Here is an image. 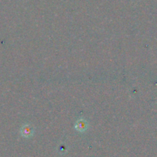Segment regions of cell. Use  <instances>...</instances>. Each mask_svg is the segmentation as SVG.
Masks as SVG:
<instances>
[{
  "label": "cell",
  "instance_id": "obj_1",
  "mask_svg": "<svg viewBox=\"0 0 157 157\" xmlns=\"http://www.w3.org/2000/svg\"><path fill=\"white\" fill-rule=\"evenodd\" d=\"M21 135L25 138H29L34 134V128L29 124H26L22 127L20 130Z\"/></svg>",
  "mask_w": 157,
  "mask_h": 157
},
{
  "label": "cell",
  "instance_id": "obj_2",
  "mask_svg": "<svg viewBox=\"0 0 157 157\" xmlns=\"http://www.w3.org/2000/svg\"><path fill=\"white\" fill-rule=\"evenodd\" d=\"M88 127H89V125H88L87 121L83 119V118H79L75 124V129L78 132H80V133H83V132L86 131Z\"/></svg>",
  "mask_w": 157,
  "mask_h": 157
}]
</instances>
